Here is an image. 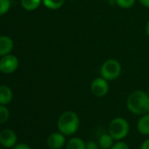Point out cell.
<instances>
[{
  "instance_id": "cell-20",
  "label": "cell",
  "mask_w": 149,
  "mask_h": 149,
  "mask_svg": "<svg viewBox=\"0 0 149 149\" xmlns=\"http://www.w3.org/2000/svg\"><path fill=\"white\" fill-rule=\"evenodd\" d=\"M99 144L97 143L96 141L91 140L86 143V149H98Z\"/></svg>"
},
{
  "instance_id": "cell-2",
  "label": "cell",
  "mask_w": 149,
  "mask_h": 149,
  "mask_svg": "<svg viewBox=\"0 0 149 149\" xmlns=\"http://www.w3.org/2000/svg\"><path fill=\"white\" fill-rule=\"evenodd\" d=\"M80 125V119L78 115L71 111L63 112L58 118L57 127L65 136H70L77 132Z\"/></svg>"
},
{
  "instance_id": "cell-23",
  "label": "cell",
  "mask_w": 149,
  "mask_h": 149,
  "mask_svg": "<svg viewBox=\"0 0 149 149\" xmlns=\"http://www.w3.org/2000/svg\"><path fill=\"white\" fill-rule=\"evenodd\" d=\"M139 1L143 6L149 8V0H139Z\"/></svg>"
},
{
  "instance_id": "cell-4",
  "label": "cell",
  "mask_w": 149,
  "mask_h": 149,
  "mask_svg": "<svg viewBox=\"0 0 149 149\" xmlns=\"http://www.w3.org/2000/svg\"><path fill=\"white\" fill-rule=\"evenodd\" d=\"M101 77L107 81H112L117 79L121 74V65L114 59H109L105 61L100 68Z\"/></svg>"
},
{
  "instance_id": "cell-22",
  "label": "cell",
  "mask_w": 149,
  "mask_h": 149,
  "mask_svg": "<svg viewBox=\"0 0 149 149\" xmlns=\"http://www.w3.org/2000/svg\"><path fill=\"white\" fill-rule=\"evenodd\" d=\"M140 149H149V139H146L140 146Z\"/></svg>"
},
{
  "instance_id": "cell-21",
  "label": "cell",
  "mask_w": 149,
  "mask_h": 149,
  "mask_svg": "<svg viewBox=\"0 0 149 149\" xmlns=\"http://www.w3.org/2000/svg\"><path fill=\"white\" fill-rule=\"evenodd\" d=\"M13 149H32V148L25 143H19V144H16L13 147Z\"/></svg>"
},
{
  "instance_id": "cell-18",
  "label": "cell",
  "mask_w": 149,
  "mask_h": 149,
  "mask_svg": "<svg viewBox=\"0 0 149 149\" xmlns=\"http://www.w3.org/2000/svg\"><path fill=\"white\" fill-rule=\"evenodd\" d=\"M11 6L10 0H0V16L6 14Z\"/></svg>"
},
{
  "instance_id": "cell-17",
  "label": "cell",
  "mask_w": 149,
  "mask_h": 149,
  "mask_svg": "<svg viewBox=\"0 0 149 149\" xmlns=\"http://www.w3.org/2000/svg\"><path fill=\"white\" fill-rule=\"evenodd\" d=\"M116 4L123 9H129L132 7L136 2V0H115Z\"/></svg>"
},
{
  "instance_id": "cell-7",
  "label": "cell",
  "mask_w": 149,
  "mask_h": 149,
  "mask_svg": "<svg viewBox=\"0 0 149 149\" xmlns=\"http://www.w3.org/2000/svg\"><path fill=\"white\" fill-rule=\"evenodd\" d=\"M17 143V135L11 129H4L0 132V144L6 148L13 147Z\"/></svg>"
},
{
  "instance_id": "cell-25",
  "label": "cell",
  "mask_w": 149,
  "mask_h": 149,
  "mask_svg": "<svg viewBox=\"0 0 149 149\" xmlns=\"http://www.w3.org/2000/svg\"><path fill=\"white\" fill-rule=\"evenodd\" d=\"M148 95H149V87H148Z\"/></svg>"
},
{
  "instance_id": "cell-16",
  "label": "cell",
  "mask_w": 149,
  "mask_h": 149,
  "mask_svg": "<svg viewBox=\"0 0 149 149\" xmlns=\"http://www.w3.org/2000/svg\"><path fill=\"white\" fill-rule=\"evenodd\" d=\"M9 115L10 113L8 109L3 104H0V125L6 123L8 120Z\"/></svg>"
},
{
  "instance_id": "cell-12",
  "label": "cell",
  "mask_w": 149,
  "mask_h": 149,
  "mask_svg": "<svg viewBox=\"0 0 149 149\" xmlns=\"http://www.w3.org/2000/svg\"><path fill=\"white\" fill-rule=\"evenodd\" d=\"M66 149H86V143L81 138H72L68 141Z\"/></svg>"
},
{
  "instance_id": "cell-6",
  "label": "cell",
  "mask_w": 149,
  "mask_h": 149,
  "mask_svg": "<svg viewBox=\"0 0 149 149\" xmlns=\"http://www.w3.org/2000/svg\"><path fill=\"white\" fill-rule=\"evenodd\" d=\"M19 67V60L15 55L6 54L0 60V71L5 74H11L16 71Z\"/></svg>"
},
{
  "instance_id": "cell-24",
  "label": "cell",
  "mask_w": 149,
  "mask_h": 149,
  "mask_svg": "<svg viewBox=\"0 0 149 149\" xmlns=\"http://www.w3.org/2000/svg\"><path fill=\"white\" fill-rule=\"evenodd\" d=\"M146 35L149 37V21L147 22V24H146Z\"/></svg>"
},
{
  "instance_id": "cell-19",
  "label": "cell",
  "mask_w": 149,
  "mask_h": 149,
  "mask_svg": "<svg viewBox=\"0 0 149 149\" xmlns=\"http://www.w3.org/2000/svg\"><path fill=\"white\" fill-rule=\"evenodd\" d=\"M111 149H130V147L125 142L121 141V140H118V142L113 144V146H111Z\"/></svg>"
},
{
  "instance_id": "cell-10",
  "label": "cell",
  "mask_w": 149,
  "mask_h": 149,
  "mask_svg": "<svg viewBox=\"0 0 149 149\" xmlns=\"http://www.w3.org/2000/svg\"><path fill=\"white\" fill-rule=\"evenodd\" d=\"M137 129L139 133L143 135H149V114L146 113L139 119L137 123Z\"/></svg>"
},
{
  "instance_id": "cell-8",
  "label": "cell",
  "mask_w": 149,
  "mask_h": 149,
  "mask_svg": "<svg viewBox=\"0 0 149 149\" xmlns=\"http://www.w3.org/2000/svg\"><path fill=\"white\" fill-rule=\"evenodd\" d=\"M65 135L61 132L50 134L47 139V145L50 149H61L65 145Z\"/></svg>"
},
{
  "instance_id": "cell-26",
  "label": "cell",
  "mask_w": 149,
  "mask_h": 149,
  "mask_svg": "<svg viewBox=\"0 0 149 149\" xmlns=\"http://www.w3.org/2000/svg\"><path fill=\"white\" fill-rule=\"evenodd\" d=\"M147 113H148V114H149V110H148V112H147Z\"/></svg>"
},
{
  "instance_id": "cell-14",
  "label": "cell",
  "mask_w": 149,
  "mask_h": 149,
  "mask_svg": "<svg viewBox=\"0 0 149 149\" xmlns=\"http://www.w3.org/2000/svg\"><path fill=\"white\" fill-rule=\"evenodd\" d=\"M42 0H21V6L26 11H34L41 4Z\"/></svg>"
},
{
  "instance_id": "cell-9",
  "label": "cell",
  "mask_w": 149,
  "mask_h": 149,
  "mask_svg": "<svg viewBox=\"0 0 149 149\" xmlns=\"http://www.w3.org/2000/svg\"><path fill=\"white\" fill-rule=\"evenodd\" d=\"M13 48V41L8 36H0V56L8 54Z\"/></svg>"
},
{
  "instance_id": "cell-1",
  "label": "cell",
  "mask_w": 149,
  "mask_h": 149,
  "mask_svg": "<svg viewBox=\"0 0 149 149\" xmlns=\"http://www.w3.org/2000/svg\"><path fill=\"white\" fill-rule=\"evenodd\" d=\"M128 110L135 115H144L149 110V95L143 91L132 92L126 101Z\"/></svg>"
},
{
  "instance_id": "cell-13",
  "label": "cell",
  "mask_w": 149,
  "mask_h": 149,
  "mask_svg": "<svg viewBox=\"0 0 149 149\" xmlns=\"http://www.w3.org/2000/svg\"><path fill=\"white\" fill-rule=\"evenodd\" d=\"M113 141H114V139L111 137L110 133H104L99 137L98 144H99V146L102 147L103 149H109V148H111V146H113L114 144Z\"/></svg>"
},
{
  "instance_id": "cell-15",
  "label": "cell",
  "mask_w": 149,
  "mask_h": 149,
  "mask_svg": "<svg viewBox=\"0 0 149 149\" xmlns=\"http://www.w3.org/2000/svg\"><path fill=\"white\" fill-rule=\"evenodd\" d=\"M65 0H42L43 5L50 9V10H56L61 8L64 5Z\"/></svg>"
},
{
  "instance_id": "cell-3",
  "label": "cell",
  "mask_w": 149,
  "mask_h": 149,
  "mask_svg": "<svg viewBox=\"0 0 149 149\" xmlns=\"http://www.w3.org/2000/svg\"><path fill=\"white\" fill-rule=\"evenodd\" d=\"M130 130L129 123L126 119L124 118H113L108 127L109 133L111 135V137L114 139V140H121L125 139Z\"/></svg>"
},
{
  "instance_id": "cell-5",
  "label": "cell",
  "mask_w": 149,
  "mask_h": 149,
  "mask_svg": "<svg viewBox=\"0 0 149 149\" xmlns=\"http://www.w3.org/2000/svg\"><path fill=\"white\" fill-rule=\"evenodd\" d=\"M91 91L94 96L97 97H102L105 96L109 91L108 81L102 77L95 78L91 84Z\"/></svg>"
},
{
  "instance_id": "cell-11",
  "label": "cell",
  "mask_w": 149,
  "mask_h": 149,
  "mask_svg": "<svg viewBox=\"0 0 149 149\" xmlns=\"http://www.w3.org/2000/svg\"><path fill=\"white\" fill-rule=\"evenodd\" d=\"M13 99V91L6 85H0V104H8Z\"/></svg>"
}]
</instances>
